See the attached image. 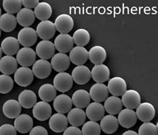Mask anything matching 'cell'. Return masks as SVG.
Listing matches in <instances>:
<instances>
[{
    "instance_id": "1",
    "label": "cell",
    "mask_w": 158,
    "mask_h": 135,
    "mask_svg": "<svg viewBox=\"0 0 158 135\" xmlns=\"http://www.w3.org/2000/svg\"><path fill=\"white\" fill-rule=\"evenodd\" d=\"M72 76L67 72H59L53 79V86L56 90L60 92H66L71 90L73 86Z\"/></svg>"
},
{
    "instance_id": "2",
    "label": "cell",
    "mask_w": 158,
    "mask_h": 135,
    "mask_svg": "<svg viewBox=\"0 0 158 135\" xmlns=\"http://www.w3.org/2000/svg\"><path fill=\"white\" fill-rule=\"evenodd\" d=\"M34 75L32 70L27 67H20L14 73V81L16 84L22 87L30 86L34 81Z\"/></svg>"
},
{
    "instance_id": "3",
    "label": "cell",
    "mask_w": 158,
    "mask_h": 135,
    "mask_svg": "<svg viewBox=\"0 0 158 135\" xmlns=\"http://www.w3.org/2000/svg\"><path fill=\"white\" fill-rule=\"evenodd\" d=\"M37 34L34 29L31 28H23L19 32L18 40L19 44L24 47L30 48L34 46L37 41Z\"/></svg>"
},
{
    "instance_id": "4",
    "label": "cell",
    "mask_w": 158,
    "mask_h": 135,
    "mask_svg": "<svg viewBox=\"0 0 158 135\" xmlns=\"http://www.w3.org/2000/svg\"><path fill=\"white\" fill-rule=\"evenodd\" d=\"M16 60L18 64L22 67L28 68L34 65L36 61V53L31 48H22L17 53Z\"/></svg>"
},
{
    "instance_id": "5",
    "label": "cell",
    "mask_w": 158,
    "mask_h": 135,
    "mask_svg": "<svg viewBox=\"0 0 158 135\" xmlns=\"http://www.w3.org/2000/svg\"><path fill=\"white\" fill-rule=\"evenodd\" d=\"M136 116L139 120L143 122H149L154 119L156 109L151 103H140L136 108Z\"/></svg>"
},
{
    "instance_id": "6",
    "label": "cell",
    "mask_w": 158,
    "mask_h": 135,
    "mask_svg": "<svg viewBox=\"0 0 158 135\" xmlns=\"http://www.w3.org/2000/svg\"><path fill=\"white\" fill-rule=\"evenodd\" d=\"M74 42L72 37L68 33H61L55 39V48L60 53L65 54L69 52L73 48Z\"/></svg>"
},
{
    "instance_id": "7",
    "label": "cell",
    "mask_w": 158,
    "mask_h": 135,
    "mask_svg": "<svg viewBox=\"0 0 158 135\" xmlns=\"http://www.w3.org/2000/svg\"><path fill=\"white\" fill-rule=\"evenodd\" d=\"M35 53L41 60H47L55 55L56 48L53 42L49 40L40 41L35 48Z\"/></svg>"
},
{
    "instance_id": "8",
    "label": "cell",
    "mask_w": 158,
    "mask_h": 135,
    "mask_svg": "<svg viewBox=\"0 0 158 135\" xmlns=\"http://www.w3.org/2000/svg\"><path fill=\"white\" fill-rule=\"evenodd\" d=\"M56 32L55 24L49 20L41 21L37 26V34L41 39L44 40L52 39L56 34Z\"/></svg>"
},
{
    "instance_id": "9",
    "label": "cell",
    "mask_w": 158,
    "mask_h": 135,
    "mask_svg": "<svg viewBox=\"0 0 158 135\" xmlns=\"http://www.w3.org/2000/svg\"><path fill=\"white\" fill-rule=\"evenodd\" d=\"M52 110L50 104L48 102L40 101L33 107V116L40 121L47 120L51 117Z\"/></svg>"
},
{
    "instance_id": "10",
    "label": "cell",
    "mask_w": 158,
    "mask_h": 135,
    "mask_svg": "<svg viewBox=\"0 0 158 135\" xmlns=\"http://www.w3.org/2000/svg\"><path fill=\"white\" fill-rule=\"evenodd\" d=\"M118 120L119 124L121 125L122 127L130 128L136 124L138 118L134 110L126 108L119 112Z\"/></svg>"
},
{
    "instance_id": "11",
    "label": "cell",
    "mask_w": 158,
    "mask_h": 135,
    "mask_svg": "<svg viewBox=\"0 0 158 135\" xmlns=\"http://www.w3.org/2000/svg\"><path fill=\"white\" fill-rule=\"evenodd\" d=\"M52 67L50 63L45 60L35 62L32 67V72L35 77L40 79L47 78L52 73Z\"/></svg>"
},
{
    "instance_id": "12",
    "label": "cell",
    "mask_w": 158,
    "mask_h": 135,
    "mask_svg": "<svg viewBox=\"0 0 158 135\" xmlns=\"http://www.w3.org/2000/svg\"><path fill=\"white\" fill-rule=\"evenodd\" d=\"M68 119L63 114L56 113L51 116L49 120V128L52 131L60 133L68 128Z\"/></svg>"
},
{
    "instance_id": "13",
    "label": "cell",
    "mask_w": 158,
    "mask_h": 135,
    "mask_svg": "<svg viewBox=\"0 0 158 135\" xmlns=\"http://www.w3.org/2000/svg\"><path fill=\"white\" fill-rule=\"evenodd\" d=\"M72 77L73 81L80 85L88 83L91 79V71L89 68L84 65L77 66L72 70Z\"/></svg>"
},
{
    "instance_id": "14",
    "label": "cell",
    "mask_w": 158,
    "mask_h": 135,
    "mask_svg": "<svg viewBox=\"0 0 158 135\" xmlns=\"http://www.w3.org/2000/svg\"><path fill=\"white\" fill-rule=\"evenodd\" d=\"M107 89L114 96H122L127 90L126 82L121 77H114L109 81Z\"/></svg>"
},
{
    "instance_id": "15",
    "label": "cell",
    "mask_w": 158,
    "mask_h": 135,
    "mask_svg": "<svg viewBox=\"0 0 158 135\" xmlns=\"http://www.w3.org/2000/svg\"><path fill=\"white\" fill-rule=\"evenodd\" d=\"M34 121L32 118L26 114L19 115L17 118H15L14 121V127L18 132L22 134H26L33 128Z\"/></svg>"
},
{
    "instance_id": "16",
    "label": "cell",
    "mask_w": 158,
    "mask_h": 135,
    "mask_svg": "<svg viewBox=\"0 0 158 135\" xmlns=\"http://www.w3.org/2000/svg\"><path fill=\"white\" fill-rule=\"evenodd\" d=\"M91 98L96 102H102L108 98L109 91L104 84L96 83L91 87L89 90Z\"/></svg>"
},
{
    "instance_id": "17",
    "label": "cell",
    "mask_w": 158,
    "mask_h": 135,
    "mask_svg": "<svg viewBox=\"0 0 158 135\" xmlns=\"http://www.w3.org/2000/svg\"><path fill=\"white\" fill-rule=\"evenodd\" d=\"M56 30L61 33H68L72 30L74 26L73 18L68 14H61L55 21Z\"/></svg>"
},
{
    "instance_id": "18",
    "label": "cell",
    "mask_w": 158,
    "mask_h": 135,
    "mask_svg": "<svg viewBox=\"0 0 158 135\" xmlns=\"http://www.w3.org/2000/svg\"><path fill=\"white\" fill-rule=\"evenodd\" d=\"M50 64L54 70L58 72H64L69 68L70 60L68 55L59 52L52 58Z\"/></svg>"
},
{
    "instance_id": "19",
    "label": "cell",
    "mask_w": 158,
    "mask_h": 135,
    "mask_svg": "<svg viewBox=\"0 0 158 135\" xmlns=\"http://www.w3.org/2000/svg\"><path fill=\"white\" fill-rule=\"evenodd\" d=\"M122 102L123 106L128 109L137 108L141 103V96L138 92L129 90L122 95Z\"/></svg>"
},
{
    "instance_id": "20",
    "label": "cell",
    "mask_w": 158,
    "mask_h": 135,
    "mask_svg": "<svg viewBox=\"0 0 158 135\" xmlns=\"http://www.w3.org/2000/svg\"><path fill=\"white\" fill-rule=\"evenodd\" d=\"M72 98L68 95L62 94L57 96L53 100V107L60 114L68 113L72 107Z\"/></svg>"
},
{
    "instance_id": "21",
    "label": "cell",
    "mask_w": 158,
    "mask_h": 135,
    "mask_svg": "<svg viewBox=\"0 0 158 135\" xmlns=\"http://www.w3.org/2000/svg\"><path fill=\"white\" fill-rule=\"evenodd\" d=\"M69 58L73 64L84 65L88 60V52L84 47L76 46L70 51Z\"/></svg>"
},
{
    "instance_id": "22",
    "label": "cell",
    "mask_w": 158,
    "mask_h": 135,
    "mask_svg": "<svg viewBox=\"0 0 158 135\" xmlns=\"http://www.w3.org/2000/svg\"><path fill=\"white\" fill-rule=\"evenodd\" d=\"M85 115L91 121L98 122L101 120L105 115V109L99 102L90 103L86 107Z\"/></svg>"
},
{
    "instance_id": "23",
    "label": "cell",
    "mask_w": 158,
    "mask_h": 135,
    "mask_svg": "<svg viewBox=\"0 0 158 135\" xmlns=\"http://www.w3.org/2000/svg\"><path fill=\"white\" fill-rule=\"evenodd\" d=\"M110 71L105 64L95 65L91 72V76L97 83H103L110 80Z\"/></svg>"
},
{
    "instance_id": "24",
    "label": "cell",
    "mask_w": 158,
    "mask_h": 135,
    "mask_svg": "<svg viewBox=\"0 0 158 135\" xmlns=\"http://www.w3.org/2000/svg\"><path fill=\"white\" fill-rule=\"evenodd\" d=\"M3 115L7 118L13 119L17 118L22 112V107L18 101L11 99L4 102L3 105Z\"/></svg>"
},
{
    "instance_id": "25",
    "label": "cell",
    "mask_w": 158,
    "mask_h": 135,
    "mask_svg": "<svg viewBox=\"0 0 158 135\" xmlns=\"http://www.w3.org/2000/svg\"><path fill=\"white\" fill-rule=\"evenodd\" d=\"M17 60L11 56H5L0 59V72L5 75H11L18 69Z\"/></svg>"
},
{
    "instance_id": "26",
    "label": "cell",
    "mask_w": 158,
    "mask_h": 135,
    "mask_svg": "<svg viewBox=\"0 0 158 135\" xmlns=\"http://www.w3.org/2000/svg\"><path fill=\"white\" fill-rule=\"evenodd\" d=\"M119 122L114 115H106L103 116L100 121V128L106 134H113L117 131L119 128Z\"/></svg>"
},
{
    "instance_id": "27",
    "label": "cell",
    "mask_w": 158,
    "mask_h": 135,
    "mask_svg": "<svg viewBox=\"0 0 158 135\" xmlns=\"http://www.w3.org/2000/svg\"><path fill=\"white\" fill-rule=\"evenodd\" d=\"M35 16L34 11L32 10L27 9V8H22L21 9L18 13L17 14V20L18 23L24 28H27L31 26L35 22Z\"/></svg>"
},
{
    "instance_id": "28",
    "label": "cell",
    "mask_w": 158,
    "mask_h": 135,
    "mask_svg": "<svg viewBox=\"0 0 158 135\" xmlns=\"http://www.w3.org/2000/svg\"><path fill=\"white\" fill-rule=\"evenodd\" d=\"M67 119L71 125L78 127L85 123L86 115L84 111H83L81 108H74L71 109L68 112Z\"/></svg>"
},
{
    "instance_id": "29",
    "label": "cell",
    "mask_w": 158,
    "mask_h": 135,
    "mask_svg": "<svg viewBox=\"0 0 158 135\" xmlns=\"http://www.w3.org/2000/svg\"><path fill=\"white\" fill-rule=\"evenodd\" d=\"M72 103L76 108H85L90 104L91 97L85 90H77L72 95Z\"/></svg>"
},
{
    "instance_id": "30",
    "label": "cell",
    "mask_w": 158,
    "mask_h": 135,
    "mask_svg": "<svg viewBox=\"0 0 158 135\" xmlns=\"http://www.w3.org/2000/svg\"><path fill=\"white\" fill-rule=\"evenodd\" d=\"M105 111H106L109 115H118L122 111L123 108V104L122 100L118 96H112L108 98L104 101Z\"/></svg>"
},
{
    "instance_id": "31",
    "label": "cell",
    "mask_w": 158,
    "mask_h": 135,
    "mask_svg": "<svg viewBox=\"0 0 158 135\" xmlns=\"http://www.w3.org/2000/svg\"><path fill=\"white\" fill-rule=\"evenodd\" d=\"M2 52L6 56H13L19 50V43L14 37H7L4 39L1 44Z\"/></svg>"
},
{
    "instance_id": "32",
    "label": "cell",
    "mask_w": 158,
    "mask_h": 135,
    "mask_svg": "<svg viewBox=\"0 0 158 135\" xmlns=\"http://www.w3.org/2000/svg\"><path fill=\"white\" fill-rule=\"evenodd\" d=\"M18 102L24 108H31L37 103V96L34 91L24 90L18 96Z\"/></svg>"
},
{
    "instance_id": "33",
    "label": "cell",
    "mask_w": 158,
    "mask_h": 135,
    "mask_svg": "<svg viewBox=\"0 0 158 135\" xmlns=\"http://www.w3.org/2000/svg\"><path fill=\"white\" fill-rule=\"evenodd\" d=\"M107 58L106 50L100 46H95L88 52V58L95 65L102 64Z\"/></svg>"
},
{
    "instance_id": "34",
    "label": "cell",
    "mask_w": 158,
    "mask_h": 135,
    "mask_svg": "<svg viewBox=\"0 0 158 135\" xmlns=\"http://www.w3.org/2000/svg\"><path fill=\"white\" fill-rule=\"evenodd\" d=\"M40 99L45 102H52L57 95V90L51 84H45L41 86L38 91Z\"/></svg>"
},
{
    "instance_id": "35",
    "label": "cell",
    "mask_w": 158,
    "mask_h": 135,
    "mask_svg": "<svg viewBox=\"0 0 158 135\" xmlns=\"http://www.w3.org/2000/svg\"><path fill=\"white\" fill-rule=\"evenodd\" d=\"M17 20L12 14L6 13L0 17V29L5 32L14 31L17 26Z\"/></svg>"
},
{
    "instance_id": "36",
    "label": "cell",
    "mask_w": 158,
    "mask_h": 135,
    "mask_svg": "<svg viewBox=\"0 0 158 135\" xmlns=\"http://www.w3.org/2000/svg\"><path fill=\"white\" fill-rule=\"evenodd\" d=\"M34 14L40 20H48L52 14V7L47 2H40L35 8Z\"/></svg>"
},
{
    "instance_id": "37",
    "label": "cell",
    "mask_w": 158,
    "mask_h": 135,
    "mask_svg": "<svg viewBox=\"0 0 158 135\" xmlns=\"http://www.w3.org/2000/svg\"><path fill=\"white\" fill-rule=\"evenodd\" d=\"M73 40L77 46H84L88 44L90 41V34L88 30L85 29H78L73 33Z\"/></svg>"
},
{
    "instance_id": "38",
    "label": "cell",
    "mask_w": 158,
    "mask_h": 135,
    "mask_svg": "<svg viewBox=\"0 0 158 135\" xmlns=\"http://www.w3.org/2000/svg\"><path fill=\"white\" fill-rule=\"evenodd\" d=\"M100 126L97 122L88 121L85 122L82 126V135H100L101 134Z\"/></svg>"
},
{
    "instance_id": "39",
    "label": "cell",
    "mask_w": 158,
    "mask_h": 135,
    "mask_svg": "<svg viewBox=\"0 0 158 135\" xmlns=\"http://www.w3.org/2000/svg\"><path fill=\"white\" fill-rule=\"evenodd\" d=\"M22 1L20 0H3V7L7 14L18 13L22 7Z\"/></svg>"
},
{
    "instance_id": "40",
    "label": "cell",
    "mask_w": 158,
    "mask_h": 135,
    "mask_svg": "<svg viewBox=\"0 0 158 135\" xmlns=\"http://www.w3.org/2000/svg\"><path fill=\"white\" fill-rule=\"evenodd\" d=\"M14 87V81L10 76L0 75V93L7 94Z\"/></svg>"
},
{
    "instance_id": "41",
    "label": "cell",
    "mask_w": 158,
    "mask_h": 135,
    "mask_svg": "<svg viewBox=\"0 0 158 135\" xmlns=\"http://www.w3.org/2000/svg\"><path fill=\"white\" fill-rule=\"evenodd\" d=\"M157 124L155 125L152 122H143L138 130V135H157Z\"/></svg>"
},
{
    "instance_id": "42",
    "label": "cell",
    "mask_w": 158,
    "mask_h": 135,
    "mask_svg": "<svg viewBox=\"0 0 158 135\" xmlns=\"http://www.w3.org/2000/svg\"><path fill=\"white\" fill-rule=\"evenodd\" d=\"M0 135H17V130L14 126L4 124L0 126Z\"/></svg>"
},
{
    "instance_id": "43",
    "label": "cell",
    "mask_w": 158,
    "mask_h": 135,
    "mask_svg": "<svg viewBox=\"0 0 158 135\" xmlns=\"http://www.w3.org/2000/svg\"><path fill=\"white\" fill-rule=\"evenodd\" d=\"M30 135H48V132L44 126H37L30 130Z\"/></svg>"
},
{
    "instance_id": "44",
    "label": "cell",
    "mask_w": 158,
    "mask_h": 135,
    "mask_svg": "<svg viewBox=\"0 0 158 135\" xmlns=\"http://www.w3.org/2000/svg\"><path fill=\"white\" fill-rule=\"evenodd\" d=\"M63 135H82V133L81 130L78 127L72 126L64 130Z\"/></svg>"
},
{
    "instance_id": "45",
    "label": "cell",
    "mask_w": 158,
    "mask_h": 135,
    "mask_svg": "<svg viewBox=\"0 0 158 135\" xmlns=\"http://www.w3.org/2000/svg\"><path fill=\"white\" fill-rule=\"evenodd\" d=\"M40 2L38 0H22V3L25 7V8L31 10L32 8H35V7L38 5Z\"/></svg>"
},
{
    "instance_id": "46",
    "label": "cell",
    "mask_w": 158,
    "mask_h": 135,
    "mask_svg": "<svg viewBox=\"0 0 158 135\" xmlns=\"http://www.w3.org/2000/svg\"><path fill=\"white\" fill-rule=\"evenodd\" d=\"M122 135H138V134L134 130H127L122 134Z\"/></svg>"
},
{
    "instance_id": "47",
    "label": "cell",
    "mask_w": 158,
    "mask_h": 135,
    "mask_svg": "<svg viewBox=\"0 0 158 135\" xmlns=\"http://www.w3.org/2000/svg\"><path fill=\"white\" fill-rule=\"evenodd\" d=\"M2 50L1 47H0V59L2 58Z\"/></svg>"
},
{
    "instance_id": "48",
    "label": "cell",
    "mask_w": 158,
    "mask_h": 135,
    "mask_svg": "<svg viewBox=\"0 0 158 135\" xmlns=\"http://www.w3.org/2000/svg\"><path fill=\"white\" fill-rule=\"evenodd\" d=\"M2 15V10H1V7H0V17H1Z\"/></svg>"
},
{
    "instance_id": "49",
    "label": "cell",
    "mask_w": 158,
    "mask_h": 135,
    "mask_svg": "<svg viewBox=\"0 0 158 135\" xmlns=\"http://www.w3.org/2000/svg\"><path fill=\"white\" fill-rule=\"evenodd\" d=\"M1 34H2V32H1V29H0V37H1Z\"/></svg>"
}]
</instances>
